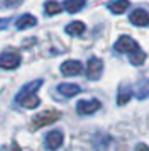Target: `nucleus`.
Returning <instances> with one entry per match:
<instances>
[{
    "mask_svg": "<svg viewBox=\"0 0 149 151\" xmlns=\"http://www.w3.org/2000/svg\"><path fill=\"white\" fill-rule=\"evenodd\" d=\"M61 112L59 110H42L37 116L32 117V127L34 129H39V127H44V126H49V124L59 121Z\"/></svg>",
    "mask_w": 149,
    "mask_h": 151,
    "instance_id": "nucleus-1",
    "label": "nucleus"
},
{
    "mask_svg": "<svg viewBox=\"0 0 149 151\" xmlns=\"http://www.w3.org/2000/svg\"><path fill=\"white\" fill-rule=\"evenodd\" d=\"M20 65V55L15 49H7L0 53V68L2 70H15Z\"/></svg>",
    "mask_w": 149,
    "mask_h": 151,
    "instance_id": "nucleus-2",
    "label": "nucleus"
},
{
    "mask_svg": "<svg viewBox=\"0 0 149 151\" xmlns=\"http://www.w3.org/2000/svg\"><path fill=\"white\" fill-rule=\"evenodd\" d=\"M114 49L117 53H127V55H130V53H134V51L139 49V44H137V41H134L130 36H120V37L115 41Z\"/></svg>",
    "mask_w": 149,
    "mask_h": 151,
    "instance_id": "nucleus-3",
    "label": "nucleus"
},
{
    "mask_svg": "<svg viewBox=\"0 0 149 151\" xmlns=\"http://www.w3.org/2000/svg\"><path fill=\"white\" fill-rule=\"evenodd\" d=\"M102 107L100 100H97V99H92V100H80V102L76 104V112L80 114V116H90V114H93L97 110Z\"/></svg>",
    "mask_w": 149,
    "mask_h": 151,
    "instance_id": "nucleus-4",
    "label": "nucleus"
},
{
    "mask_svg": "<svg viewBox=\"0 0 149 151\" xmlns=\"http://www.w3.org/2000/svg\"><path fill=\"white\" fill-rule=\"evenodd\" d=\"M103 71V61L100 58H90L87 63V76L90 80H98Z\"/></svg>",
    "mask_w": 149,
    "mask_h": 151,
    "instance_id": "nucleus-5",
    "label": "nucleus"
},
{
    "mask_svg": "<svg viewBox=\"0 0 149 151\" xmlns=\"http://www.w3.org/2000/svg\"><path fill=\"white\" fill-rule=\"evenodd\" d=\"M83 71V65L78 60H68L61 65V73L64 76H74Z\"/></svg>",
    "mask_w": 149,
    "mask_h": 151,
    "instance_id": "nucleus-6",
    "label": "nucleus"
},
{
    "mask_svg": "<svg viewBox=\"0 0 149 151\" xmlns=\"http://www.w3.org/2000/svg\"><path fill=\"white\" fill-rule=\"evenodd\" d=\"M129 21L137 27H146L149 26V12H146L144 9H135L134 12H130Z\"/></svg>",
    "mask_w": 149,
    "mask_h": 151,
    "instance_id": "nucleus-7",
    "label": "nucleus"
},
{
    "mask_svg": "<svg viewBox=\"0 0 149 151\" xmlns=\"http://www.w3.org/2000/svg\"><path fill=\"white\" fill-rule=\"evenodd\" d=\"M64 141V136H63V132L61 131H51V132H47L46 134V139H44V143H46V148L47 150H58L61 144Z\"/></svg>",
    "mask_w": 149,
    "mask_h": 151,
    "instance_id": "nucleus-8",
    "label": "nucleus"
},
{
    "mask_svg": "<svg viewBox=\"0 0 149 151\" xmlns=\"http://www.w3.org/2000/svg\"><path fill=\"white\" fill-rule=\"evenodd\" d=\"M41 85H42V80H32V82L26 83V85L19 90V93L15 95V102H19L20 99H24V97H27V95L36 93V92L41 88Z\"/></svg>",
    "mask_w": 149,
    "mask_h": 151,
    "instance_id": "nucleus-9",
    "label": "nucleus"
},
{
    "mask_svg": "<svg viewBox=\"0 0 149 151\" xmlns=\"http://www.w3.org/2000/svg\"><path fill=\"white\" fill-rule=\"evenodd\" d=\"M129 7H130V2H129V0H112V2L107 4V9L115 15L124 14Z\"/></svg>",
    "mask_w": 149,
    "mask_h": 151,
    "instance_id": "nucleus-10",
    "label": "nucleus"
},
{
    "mask_svg": "<svg viewBox=\"0 0 149 151\" xmlns=\"http://www.w3.org/2000/svg\"><path fill=\"white\" fill-rule=\"evenodd\" d=\"M37 24V19L34 17V15L31 14H24V15H20L19 19L15 21V27L19 29V31H24V29H31L34 27Z\"/></svg>",
    "mask_w": 149,
    "mask_h": 151,
    "instance_id": "nucleus-11",
    "label": "nucleus"
},
{
    "mask_svg": "<svg viewBox=\"0 0 149 151\" xmlns=\"http://www.w3.org/2000/svg\"><path fill=\"white\" fill-rule=\"evenodd\" d=\"M58 92H59L63 97H74L78 95L81 92V88L76 85V83H61V85H58Z\"/></svg>",
    "mask_w": 149,
    "mask_h": 151,
    "instance_id": "nucleus-12",
    "label": "nucleus"
},
{
    "mask_svg": "<svg viewBox=\"0 0 149 151\" xmlns=\"http://www.w3.org/2000/svg\"><path fill=\"white\" fill-rule=\"evenodd\" d=\"M132 97V88L129 83H120L119 85V93H117V104L119 105H124V104L129 102V99Z\"/></svg>",
    "mask_w": 149,
    "mask_h": 151,
    "instance_id": "nucleus-13",
    "label": "nucleus"
},
{
    "mask_svg": "<svg viewBox=\"0 0 149 151\" xmlns=\"http://www.w3.org/2000/svg\"><path fill=\"white\" fill-rule=\"evenodd\" d=\"M85 4H87L85 0H64L63 7L69 14H76V12H80L81 9L85 7Z\"/></svg>",
    "mask_w": 149,
    "mask_h": 151,
    "instance_id": "nucleus-14",
    "label": "nucleus"
},
{
    "mask_svg": "<svg viewBox=\"0 0 149 151\" xmlns=\"http://www.w3.org/2000/svg\"><path fill=\"white\" fill-rule=\"evenodd\" d=\"M85 29H87V26H85L83 22L74 21V22H71V24H68L66 27H64V31H66V34H69V36H80V34L85 32Z\"/></svg>",
    "mask_w": 149,
    "mask_h": 151,
    "instance_id": "nucleus-15",
    "label": "nucleus"
},
{
    "mask_svg": "<svg viewBox=\"0 0 149 151\" xmlns=\"http://www.w3.org/2000/svg\"><path fill=\"white\" fill-rule=\"evenodd\" d=\"M135 97L139 100H144L149 97V80H141L135 87Z\"/></svg>",
    "mask_w": 149,
    "mask_h": 151,
    "instance_id": "nucleus-16",
    "label": "nucleus"
},
{
    "mask_svg": "<svg viewBox=\"0 0 149 151\" xmlns=\"http://www.w3.org/2000/svg\"><path fill=\"white\" fill-rule=\"evenodd\" d=\"M17 104H20V105L26 107V109H36V107L41 104V100H39V97L36 95V93H32V95H27V97H24V99H20Z\"/></svg>",
    "mask_w": 149,
    "mask_h": 151,
    "instance_id": "nucleus-17",
    "label": "nucleus"
},
{
    "mask_svg": "<svg viewBox=\"0 0 149 151\" xmlns=\"http://www.w3.org/2000/svg\"><path fill=\"white\" fill-rule=\"evenodd\" d=\"M129 61L132 63L134 66H141L142 63L146 61V53L139 48L137 51H134V53H130V55H129Z\"/></svg>",
    "mask_w": 149,
    "mask_h": 151,
    "instance_id": "nucleus-18",
    "label": "nucleus"
},
{
    "mask_svg": "<svg viewBox=\"0 0 149 151\" xmlns=\"http://www.w3.org/2000/svg\"><path fill=\"white\" fill-rule=\"evenodd\" d=\"M61 9H63V5H61V4H58V2H54V0H47L46 4H44V10H46L47 15L59 14Z\"/></svg>",
    "mask_w": 149,
    "mask_h": 151,
    "instance_id": "nucleus-19",
    "label": "nucleus"
},
{
    "mask_svg": "<svg viewBox=\"0 0 149 151\" xmlns=\"http://www.w3.org/2000/svg\"><path fill=\"white\" fill-rule=\"evenodd\" d=\"M22 4V0H0V9H15Z\"/></svg>",
    "mask_w": 149,
    "mask_h": 151,
    "instance_id": "nucleus-20",
    "label": "nucleus"
},
{
    "mask_svg": "<svg viewBox=\"0 0 149 151\" xmlns=\"http://www.w3.org/2000/svg\"><path fill=\"white\" fill-rule=\"evenodd\" d=\"M10 24V19L9 17H5V19H0V31H4V29H7V26Z\"/></svg>",
    "mask_w": 149,
    "mask_h": 151,
    "instance_id": "nucleus-21",
    "label": "nucleus"
},
{
    "mask_svg": "<svg viewBox=\"0 0 149 151\" xmlns=\"http://www.w3.org/2000/svg\"><path fill=\"white\" fill-rule=\"evenodd\" d=\"M137 151H149V146H146V144H137Z\"/></svg>",
    "mask_w": 149,
    "mask_h": 151,
    "instance_id": "nucleus-22",
    "label": "nucleus"
}]
</instances>
